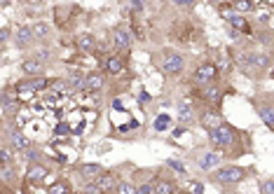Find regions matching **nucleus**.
I'll use <instances>...</instances> for the list:
<instances>
[{
    "label": "nucleus",
    "mask_w": 274,
    "mask_h": 194,
    "mask_svg": "<svg viewBox=\"0 0 274 194\" xmlns=\"http://www.w3.org/2000/svg\"><path fill=\"white\" fill-rule=\"evenodd\" d=\"M237 140H239V131L230 124H223V127L208 131V143L214 145V150H230L237 145Z\"/></svg>",
    "instance_id": "1"
},
{
    "label": "nucleus",
    "mask_w": 274,
    "mask_h": 194,
    "mask_svg": "<svg viewBox=\"0 0 274 194\" xmlns=\"http://www.w3.org/2000/svg\"><path fill=\"white\" fill-rule=\"evenodd\" d=\"M248 168L246 166H239V164H230V166H223V168H216L211 180L218 185H239L248 178Z\"/></svg>",
    "instance_id": "2"
},
{
    "label": "nucleus",
    "mask_w": 274,
    "mask_h": 194,
    "mask_svg": "<svg viewBox=\"0 0 274 194\" xmlns=\"http://www.w3.org/2000/svg\"><path fill=\"white\" fill-rule=\"evenodd\" d=\"M232 59H235V63L244 72L267 70L269 68V56L263 54V52H244V54H235Z\"/></svg>",
    "instance_id": "3"
},
{
    "label": "nucleus",
    "mask_w": 274,
    "mask_h": 194,
    "mask_svg": "<svg viewBox=\"0 0 274 194\" xmlns=\"http://www.w3.org/2000/svg\"><path fill=\"white\" fill-rule=\"evenodd\" d=\"M185 68V56L176 50H164L162 52V70L169 78H178Z\"/></svg>",
    "instance_id": "4"
},
{
    "label": "nucleus",
    "mask_w": 274,
    "mask_h": 194,
    "mask_svg": "<svg viewBox=\"0 0 274 194\" xmlns=\"http://www.w3.org/2000/svg\"><path fill=\"white\" fill-rule=\"evenodd\" d=\"M216 78H218V66H216V63H211V61L197 66V68H195V72H192V82L197 84L199 89L208 87V84H214Z\"/></svg>",
    "instance_id": "5"
},
{
    "label": "nucleus",
    "mask_w": 274,
    "mask_h": 194,
    "mask_svg": "<svg viewBox=\"0 0 274 194\" xmlns=\"http://www.w3.org/2000/svg\"><path fill=\"white\" fill-rule=\"evenodd\" d=\"M134 28L124 26V23H120V26L113 28V44H115L117 50L127 52V50H132V44H134Z\"/></svg>",
    "instance_id": "6"
},
{
    "label": "nucleus",
    "mask_w": 274,
    "mask_h": 194,
    "mask_svg": "<svg viewBox=\"0 0 274 194\" xmlns=\"http://www.w3.org/2000/svg\"><path fill=\"white\" fill-rule=\"evenodd\" d=\"M50 176V166L43 164V161H33L26 166V173H24V185H38L43 183L45 178Z\"/></svg>",
    "instance_id": "7"
},
{
    "label": "nucleus",
    "mask_w": 274,
    "mask_h": 194,
    "mask_svg": "<svg viewBox=\"0 0 274 194\" xmlns=\"http://www.w3.org/2000/svg\"><path fill=\"white\" fill-rule=\"evenodd\" d=\"M7 143H10V148L14 152H28L31 148H33L31 138H28V136H24L19 129H12V131H7Z\"/></svg>",
    "instance_id": "8"
},
{
    "label": "nucleus",
    "mask_w": 274,
    "mask_h": 194,
    "mask_svg": "<svg viewBox=\"0 0 274 194\" xmlns=\"http://www.w3.org/2000/svg\"><path fill=\"white\" fill-rule=\"evenodd\" d=\"M197 96L204 103H208V106H214V108H220V103H223V89L216 87V84H208V87L199 89Z\"/></svg>",
    "instance_id": "9"
},
{
    "label": "nucleus",
    "mask_w": 274,
    "mask_h": 194,
    "mask_svg": "<svg viewBox=\"0 0 274 194\" xmlns=\"http://www.w3.org/2000/svg\"><path fill=\"white\" fill-rule=\"evenodd\" d=\"M19 108H22V99L17 94H12L10 89L3 91V115L5 117H17Z\"/></svg>",
    "instance_id": "10"
},
{
    "label": "nucleus",
    "mask_w": 274,
    "mask_h": 194,
    "mask_svg": "<svg viewBox=\"0 0 274 194\" xmlns=\"http://www.w3.org/2000/svg\"><path fill=\"white\" fill-rule=\"evenodd\" d=\"M33 40H35L33 26H19L17 31H14V47H17V50H26V47H31Z\"/></svg>",
    "instance_id": "11"
},
{
    "label": "nucleus",
    "mask_w": 274,
    "mask_h": 194,
    "mask_svg": "<svg viewBox=\"0 0 274 194\" xmlns=\"http://www.w3.org/2000/svg\"><path fill=\"white\" fill-rule=\"evenodd\" d=\"M101 173H103V166H101V164H96V161H87V164H82V166L77 168V176L82 178L85 183H94Z\"/></svg>",
    "instance_id": "12"
},
{
    "label": "nucleus",
    "mask_w": 274,
    "mask_h": 194,
    "mask_svg": "<svg viewBox=\"0 0 274 194\" xmlns=\"http://www.w3.org/2000/svg\"><path fill=\"white\" fill-rule=\"evenodd\" d=\"M220 164H223V155L216 150H208L204 152V157H199V168L202 171H216V168H220Z\"/></svg>",
    "instance_id": "13"
},
{
    "label": "nucleus",
    "mask_w": 274,
    "mask_h": 194,
    "mask_svg": "<svg viewBox=\"0 0 274 194\" xmlns=\"http://www.w3.org/2000/svg\"><path fill=\"white\" fill-rule=\"evenodd\" d=\"M22 70L28 78H40V72L45 70V63L40 61V59H35V56H31V59H26V61L22 63Z\"/></svg>",
    "instance_id": "14"
},
{
    "label": "nucleus",
    "mask_w": 274,
    "mask_h": 194,
    "mask_svg": "<svg viewBox=\"0 0 274 194\" xmlns=\"http://www.w3.org/2000/svg\"><path fill=\"white\" fill-rule=\"evenodd\" d=\"M202 124L208 129V131H214V129L223 127L225 119H223V115H220V112L214 108V110H206V112L202 115Z\"/></svg>",
    "instance_id": "15"
},
{
    "label": "nucleus",
    "mask_w": 274,
    "mask_h": 194,
    "mask_svg": "<svg viewBox=\"0 0 274 194\" xmlns=\"http://www.w3.org/2000/svg\"><path fill=\"white\" fill-rule=\"evenodd\" d=\"M94 183H96V187H99L103 194H108V192H115V187H117V183H115V173H108V171H103V173H101V176L96 178Z\"/></svg>",
    "instance_id": "16"
},
{
    "label": "nucleus",
    "mask_w": 274,
    "mask_h": 194,
    "mask_svg": "<svg viewBox=\"0 0 274 194\" xmlns=\"http://www.w3.org/2000/svg\"><path fill=\"white\" fill-rule=\"evenodd\" d=\"M85 82H87V75L80 70H73L66 75V84H68V91H85Z\"/></svg>",
    "instance_id": "17"
},
{
    "label": "nucleus",
    "mask_w": 274,
    "mask_h": 194,
    "mask_svg": "<svg viewBox=\"0 0 274 194\" xmlns=\"http://www.w3.org/2000/svg\"><path fill=\"white\" fill-rule=\"evenodd\" d=\"M258 117L263 119L265 127L274 129V103H260L258 106Z\"/></svg>",
    "instance_id": "18"
},
{
    "label": "nucleus",
    "mask_w": 274,
    "mask_h": 194,
    "mask_svg": "<svg viewBox=\"0 0 274 194\" xmlns=\"http://www.w3.org/2000/svg\"><path fill=\"white\" fill-rule=\"evenodd\" d=\"M155 194H178V185L174 180H166V178H157L155 180Z\"/></svg>",
    "instance_id": "19"
},
{
    "label": "nucleus",
    "mask_w": 274,
    "mask_h": 194,
    "mask_svg": "<svg viewBox=\"0 0 274 194\" xmlns=\"http://www.w3.org/2000/svg\"><path fill=\"white\" fill-rule=\"evenodd\" d=\"M227 26H230L232 31H237V33H251V28H248V19L241 17V14H232V17L227 19Z\"/></svg>",
    "instance_id": "20"
},
{
    "label": "nucleus",
    "mask_w": 274,
    "mask_h": 194,
    "mask_svg": "<svg viewBox=\"0 0 274 194\" xmlns=\"http://www.w3.org/2000/svg\"><path fill=\"white\" fill-rule=\"evenodd\" d=\"M178 122H181V127H190L195 122V110L187 103H178Z\"/></svg>",
    "instance_id": "21"
},
{
    "label": "nucleus",
    "mask_w": 274,
    "mask_h": 194,
    "mask_svg": "<svg viewBox=\"0 0 274 194\" xmlns=\"http://www.w3.org/2000/svg\"><path fill=\"white\" fill-rule=\"evenodd\" d=\"M106 70H108L110 75H122V72H124L122 56H108V59H106Z\"/></svg>",
    "instance_id": "22"
},
{
    "label": "nucleus",
    "mask_w": 274,
    "mask_h": 194,
    "mask_svg": "<svg viewBox=\"0 0 274 194\" xmlns=\"http://www.w3.org/2000/svg\"><path fill=\"white\" fill-rule=\"evenodd\" d=\"M103 87V75L101 72H89L87 82H85V91H99Z\"/></svg>",
    "instance_id": "23"
},
{
    "label": "nucleus",
    "mask_w": 274,
    "mask_h": 194,
    "mask_svg": "<svg viewBox=\"0 0 274 194\" xmlns=\"http://www.w3.org/2000/svg\"><path fill=\"white\" fill-rule=\"evenodd\" d=\"M47 194H73V187L68 180H54V183L47 187Z\"/></svg>",
    "instance_id": "24"
},
{
    "label": "nucleus",
    "mask_w": 274,
    "mask_h": 194,
    "mask_svg": "<svg viewBox=\"0 0 274 194\" xmlns=\"http://www.w3.org/2000/svg\"><path fill=\"white\" fill-rule=\"evenodd\" d=\"M77 47H80L82 52H94L96 50V38L89 35V33H82L80 38H77Z\"/></svg>",
    "instance_id": "25"
},
{
    "label": "nucleus",
    "mask_w": 274,
    "mask_h": 194,
    "mask_svg": "<svg viewBox=\"0 0 274 194\" xmlns=\"http://www.w3.org/2000/svg\"><path fill=\"white\" fill-rule=\"evenodd\" d=\"M232 7H235V12H237V14H241V17H244L246 12L256 10V5H253V3H248V0H235V3H232Z\"/></svg>",
    "instance_id": "26"
},
{
    "label": "nucleus",
    "mask_w": 274,
    "mask_h": 194,
    "mask_svg": "<svg viewBox=\"0 0 274 194\" xmlns=\"http://www.w3.org/2000/svg\"><path fill=\"white\" fill-rule=\"evenodd\" d=\"M171 124V117L166 115V112H159L157 117H155V131H166Z\"/></svg>",
    "instance_id": "27"
},
{
    "label": "nucleus",
    "mask_w": 274,
    "mask_h": 194,
    "mask_svg": "<svg viewBox=\"0 0 274 194\" xmlns=\"http://www.w3.org/2000/svg\"><path fill=\"white\" fill-rule=\"evenodd\" d=\"M164 166H166V168H171V171H176L178 176H185V173H187L185 164H183L181 159H166V161H164Z\"/></svg>",
    "instance_id": "28"
},
{
    "label": "nucleus",
    "mask_w": 274,
    "mask_h": 194,
    "mask_svg": "<svg viewBox=\"0 0 274 194\" xmlns=\"http://www.w3.org/2000/svg\"><path fill=\"white\" fill-rule=\"evenodd\" d=\"M50 33H52V26H50V23L38 21V23H35V26H33V35H35V38H40V40H43V38H47V35H50Z\"/></svg>",
    "instance_id": "29"
},
{
    "label": "nucleus",
    "mask_w": 274,
    "mask_h": 194,
    "mask_svg": "<svg viewBox=\"0 0 274 194\" xmlns=\"http://www.w3.org/2000/svg\"><path fill=\"white\" fill-rule=\"evenodd\" d=\"M258 192L260 194H274V178H265L258 183Z\"/></svg>",
    "instance_id": "30"
},
{
    "label": "nucleus",
    "mask_w": 274,
    "mask_h": 194,
    "mask_svg": "<svg viewBox=\"0 0 274 194\" xmlns=\"http://www.w3.org/2000/svg\"><path fill=\"white\" fill-rule=\"evenodd\" d=\"M115 194H138V187L136 185H132V183H117V187H115Z\"/></svg>",
    "instance_id": "31"
},
{
    "label": "nucleus",
    "mask_w": 274,
    "mask_h": 194,
    "mask_svg": "<svg viewBox=\"0 0 274 194\" xmlns=\"http://www.w3.org/2000/svg\"><path fill=\"white\" fill-rule=\"evenodd\" d=\"M14 166H12V164H3V166H0V176H3V183H10L12 178H14Z\"/></svg>",
    "instance_id": "32"
},
{
    "label": "nucleus",
    "mask_w": 274,
    "mask_h": 194,
    "mask_svg": "<svg viewBox=\"0 0 274 194\" xmlns=\"http://www.w3.org/2000/svg\"><path fill=\"white\" fill-rule=\"evenodd\" d=\"M68 133H75V131H73V127H68L66 122H61L54 127V136H68Z\"/></svg>",
    "instance_id": "33"
},
{
    "label": "nucleus",
    "mask_w": 274,
    "mask_h": 194,
    "mask_svg": "<svg viewBox=\"0 0 274 194\" xmlns=\"http://www.w3.org/2000/svg\"><path fill=\"white\" fill-rule=\"evenodd\" d=\"M12 159H14V152H12L10 145H5L3 148V164H12Z\"/></svg>",
    "instance_id": "34"
},
{
    "label": "nucleus",
    "mask_w": 274,
    "mask_h": 194,
    "mask_svg": "<svg viewBox=\"0 0 274 194\" xmlns=\"http://www.w3.org/2000/svg\"><path fill=\"white\" fill-rule=\"evenodd\" d=\"M82 194H103V192H101V189L96 187V183H85Z\"/></svg>",
    "instance_id": "35"
},
{
    "label": "nucleus",
    "mask_w": 274,
    "mask_h": 194,
    "mask_svg": "<svg viewBox=\"0 0 274 194\" xmlns=\"http://www.w3.org/2000/svg\"><path fill=\"white\" fill-rule=\"evenodd\" d=\"M138 194H155V185H153V183L138 185Z\"/></svg>",
    "instance_id": "36"
},
{
    "label": "nucleus",
    "mask_w": 274,
    "mask_h": 194,
    "mask_svg": "<svg viewBox=\"0 0 274 194\" xmlns=\"http://www.w3.org/2000/svg\"><path fill=\"white\" fill-rule=\"evenodd\" d=\"M150 101H153V96H150L145 89H141V94H138V103H141V106H145V103H150Z\"/></svg>",
    "instance_id": "37"
},
{
    "label": "nucleus",
    "mask_w": 274,
    "mask_h": 194,
    "mask_svg": "<svg viewBox=\"0 0 274 194\" xmlns=\"http://www.w3.org/2000/svg\"><path fill=\"white\" fill-rule=\"evenodd\" d=\"M192 194H204V185L195 180V183H192Z\"/></svg>",
    "instance_id": "38"
},
{
    "label": "nucleus",
    "mask_w": 274,
    "mask_h": 194,
    "mask_svg": "<svg viewBox=\"0 0 274 194\" xmlns=\"http://www.w3.org/2000/svg\"><path fill=\"white\" fill-rule=\"evenodd\" d=\"M185 131H187L185 127H176L174 131H171V136H174V138H181V136H183V133H185Z\"/></svg>",
    "instance_id": "39"
},
{
    "label": "nucleus",
    "mask_w": 274,
    "mask_h": 194,
    "mask_svg": "<svg viewBox=\"0 0 274 194\" xmlns=\"http://www.w3.org/2000/svg\"><path fill=\"white\" fill-rule=\"evenodd\" d=\"M0 35H3V38H0V40H3V44H5V42H7V35H10V31H7V26H3V31H0Z\"/></svg>",
    "instance_id": "40"
},
{
    "label": "nucleus",
    "mask_w": 274,
    "mask_h": 194,
    "mask_svg": "<svg viewBox=\"0 0 274 194\" xmlns=\"http://www.w3.org/2000/svg\"><path fill=\"white\" fill-rule=\"evenodd\" d=\"M269 78H272V80H274V68H272V70H269Z\"/></svg>",
    "instance_id": "41"
},
{
    "label": "nucleus",
    "mask_w": 274,
    "mask_h": 194,
    "mask_svg": "<svg viewBox=\"0 0 274 194\" xmlns=\"http://www.w3.org/2000/svg\"><path fill=\"white\" fill-rule=\"evenodd\" d=\"M178 194H192V192H183V189H178Z\"/></svg>",
    "instance_id": "42"
}]
</instances>
